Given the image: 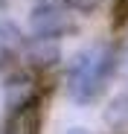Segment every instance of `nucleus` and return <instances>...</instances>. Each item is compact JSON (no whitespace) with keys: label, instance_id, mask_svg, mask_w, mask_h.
<instances>
[{"label":"nucleus","instance_id":"nucleus-1","mask_svg":"<svg viewBox=\"0 0 128 134\" xmlns=\"http://www.w3.org/2000/svg\"><path fill=\"white\" fill-rule=\"evenodd\" d=\"M111 70V58L108 55H99V53H88L79 64H76V70H73V96L82 99V102H88L96 96V91L102 87L105 76H108Z\"/></svg>","mask_w":128,"mask_h":134}]
</instances>
